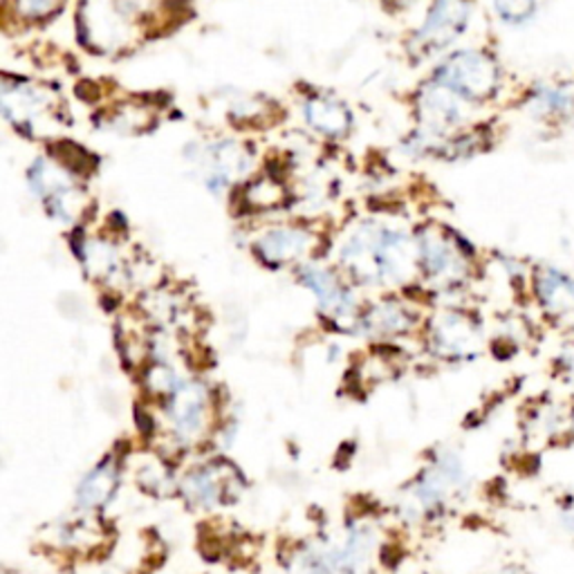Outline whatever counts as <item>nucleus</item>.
<instances>
[{"instance_id": "f257e3e1", "label": "nucleus", "mask_w": 574, "mask_h": 574, "mask_svg": "<svg viewBox=\"0 0 574 574\" xmlns=\"http://www.w3.org/2000/svg\"><path fill=\"white\" fill-rule=\"evenodd\" d=\"M348 270L368 283L405 281L414 270L411 241L396 230L361 225L341 250Z\"/></svg>"}, {"instance_id": "f03ea898", "label": "nucleus", "mask_w": 574, "mask_h": 574, "mask_svg": "<svg viewBox=\"0 0 574 574\" xmlns=\"http://www.w3.org/2000/svg\"><path fill=\"white\" fill-rule=\"evenodd\" d=\"M153 3L155 0H84L81 30L95 48L121 50L146 23Z\"/></svg>"}, {"instance_id": "7ed1b4c3", "label": "nucleus", "mask_w": 574, "mask_h": 574, "mask_svg": "<svg viewBox=\"0 0 574 574\" xmlns=\"http://www.w3.org/2000/svg\"><path fill=\"white\" fill-rule=\"evenodd\" d=\"M503 66L487 50H458L436 72V84L465 104H489L503 88Z\"/></svg>"}, {"instance_id": "20e7f679", "label": "nucleus", "mask_w": 574, "mask_h": 574, "mask_svg": "<svg viewBox=\"0 0 574 574\" xmlns=\"http://www.w3.org/2000/svg\"><path fill=\"white\" fill-rule=\"evenodd\" d=\"M529 294L547 328L574 337V276L570 272L554 263H534Z\"/></svg>"}, {"instance_id": "39448f33", "label": "nucleus", "mask_w": 574, "mask_h": 574, "mask_svg": "<svg viewBox=\"0 0 574 574\" xmlns=\"http://www.w3.org/2000/svg\"><path fill=\"white\" fill-rule=\"evenodd\" d=\"M518 108L549 130L574 126V79H538L527 86Z\"/></svg>"}, {"instance_id": "423d86ee", "label": "nucleus", "mask_w": 574, "mask_h": 574, "mask_svg": "<svg viewBox=\"0 0 574 574\" xmlns=\"http://www.w3.org/2000/svg\"><path fill=\"white\" fill-rule=\"evenodd\" d=\"M420 263L429 279L442 285H460L471 272V254L456 236L427 227L420 239Z\"/></svg>"}, {"instance_id": "0eeeda50", "label": "nucleus", "mask_w": 574, "mask_h": 574, "mask_svg": "<svg viewBox=\"0 0 574 574\" xmlns=\"http://www.w3.org/2000/svg\"><path fill=\"white\" fill-rule=\"evenodd\" d=\"M474 17L471 0H434L418 35V43L427 55L440 52L458 41Z\"/></svg>"}, {"instance_id": "6e6552de", "label": "nucleus", "mask_w": 574, "mask_h": 574, "mask_svg": "<svg viewBox=\"0 0 574 574\" xmlns=\"http://www.w3.org/2000/svg\"><path fill=\"white\" fill-rule=\"evenodd\" d=\"M30 182L35 194L43 201L52 218L61 223H72L81 210V196L72 179L59 166L48 159H39L30 171Z\"/></svg>"}, {"instance_id": "1a4fd4ad", "label": "nucleus", "mask_w": 574, "mask_h": 574, "mask_svg": "<svg viewBox=\"0 0 574 574\" xmlns=\"http://www.w3.org/2000/svg\"><path fill=\"white\" fill-rule=\"evenodd\" d=\"M483 343L480 323L465 312H445L434 328V346L442 357L471 359Z\"/></svg>"}, {"instance_id": "9d476101", "label": "nucleus", "mask_w": 574, "mask_h": 574, "mask_svg": "<svg viewBox=\"0 0 574 574\" xmlns=\"http://www.w3.org/2000/svg\"><path fill=\"white\" fill-rule=\"evenodd\" d=\"M527 431L547 447L574 442V400H541L529 414Z\"/></svg>"}, {"instance_id": "9b49d317", "label": "nucleus", "mask_w": 574, "mask_h": 574, "mask_svg": "<svg viewBox=\"0 0 574 574\" xmlns=\"http://www.w3.org/2000/svg\"><path fill=\"white\" fill-rule=\"evenodd\" d=\"M420 115L431 135H445L465 121V101L431 81L420 95Z\"/></svg>"}, {"instance_id": "f8f14e48", "label": "nucleus", "mask_w": 574, "mask_h": 574, "mask_svg": "<svg viewBox=\"0 0 574 574\" xmlns=\"http://www.w3.org/2000/svg\"><path fill=\"white\" fill-rule=\"evenodd\" d=\"M168 416L173 429L182 438H194L203 431L207 420V393L198 385H182L171 393Z\"/></svg>"}, {"instance_id": "ddd939ff", "label": "nucleus", "mask_w": 574, "mask_h": 574, "mask_svg": "<svg viewBox=\"0 0 574 574\" xmlns=\"http://www.w3.org/2000/svg\"><path fill=\"white\" fill-rule=\"evenodd\" d=\"M310 245L312 243H310L308 232L294 230V227H281V230L267 232L256 243V254L267 265H285V263H292V261L305 256Z\"/></svg>"}, {"instance_id": "4468645a", "label": "nucleus", "mask_w": 574, "mask_h": 574, "mask_svg": "<svg viewBox=\"0 0 574 574\" xmlns=\"http://www.w3.org/2000/svg\"><path fill=\"white\" fill-rule=\"evenodd\" d=\"M303 283L314 292V296L325 314L337 317V319L350 317L352 296L328 270H321V267L303 270Z\"/></svg>"}, {"instance_id": "2eb2a0df", "label": "nucleus", "mask_w": 574, "mask_h": 574, "mask_svg": "<svg viewBox=\"0 0 574 574\" xmlns=\"http://www.w3.org/2000/svg\"><path fill=\"white\" fill-rule=\"evenodd\" d=\"M305 121L319 135L341 137L350 130L352 117L341 101L332 97H314L305 104Z\"/></svg>"}, {"instance_id": "dca6fc26", "label": "nucleus", "mask_w": 574, "mask_h": 574, "mask_svg": "<svg viewBox=\"0 0 574 574\" xmlns=\"http://www.w3.org/2000/svg\"><path fill=\"white\" fill-rule=\"evenodd\" d=\"M48 108V97L41 95L32 86H14L10 88L6 84L3 90V113L10 121H14L19 128H28L39 119Z\"/></svg>"}, {"instance_id": "f3484780", "label": "nucleus", "mask_w": 574, "mask_h": 574, "mask_svg": "<svg viewBox=\"0 0 574 574\" xmlns=\"http://www.w3.org/2000/svg\"><path fill=\"white\" fill-rule=\"evenodd\" d=\"M115 469L110 465L97 467L93 474L86 476V480L79 485L77 498L81 503V507H97L101 503L108 500L110 492L115 489Z\"/></svg>"}, {"instance_id": "a211bd4d", "label": "nucleus", "mask_w": 574, "mask_h": 574, "mask_svg": "<svg viewBox=\"0 0 574 574\" xmlns=\"http://www.w3.org/2000/svg\"><path fill=\"white\" fill-rule=\"evenodd\" d=\"M368 332H379V334H398L411 325L409 312L402 310L398 303H385L374 308L366 321H363Z\"/></svg>"}, {"instance_id": "6ab92c4d", "label": "nucleus", "mask_w": 574, "mask_h": 574, "mask_svg": "<svg viewBox=\"0 0 574 574\" xmlns=\"http://www.w3.org/2000/svg\"><path fill=\"white\" fill-rule=\"evenodd\" d=\"M494 10L503 23L523 28L536 17L538 0H494Z\"/></svg>"}, {"instance_id": "aec40b11", "label": "nucleus", "mask_w": 574, "mask_h": 574, "mask_svg": "<svg viewBox=\"0 0 574 574\" xmlns=\"http://www.w3.org/2000/svg\"><path fill=\"white\" fill-rule=\"evenodd\" d=\"M188 498L201 505H212L218 498V483L214 478L212 471H196L194 476H188L186 485H184Z\"/></svg>"}, {"instance_id": "412c9836", "label": "nucleus", "mask_w": 574, "mask_h": 574, "mask_svg": "<svg viewBox=\"0 0 574 574\" xmlns=\"http://www.w3.org/2000/svg\"><path fill=\"white\" fill-rule=\"evenodd\" d=\"M552 377L561 385L574 387V337H570L552 357Z\"/></svg>"}, {"instance_id": "4be33fe9", "label": "nucleus", "mask_w": 574, "mask_h": 574, "mask_svg": "<svg viewBox=\"0 0 574 574\" xmlns=\"http://www.w3.org/2000/svg\"><path fill=\"white\" fill-rule=\"evenodd\" d=\"M17 3L19 10L30 19H43L57 8V0H17Z\"/></svg>"}, {"instance_id": "5701e85b", "label": "nucleus", "mask_w": 574, "mask_h": 574, "mask_svg": "<svg viewBox=\"0 0 574 574\" xmlns=\"http://www.w3.org/2000/svg\"><path fill=\"white\" fill-rule=\"evenodd\" d=\"M558 521L567 534L574 536V494H567L558 503Z\"/></svg>"}]
</instances>
